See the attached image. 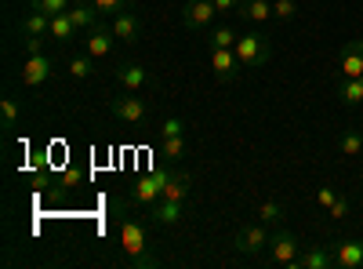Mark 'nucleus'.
<instances>
[{"label": "nucleus", "mask_w": 363, "mask_h": 269, "mask_svg": "<svg viewBox=\"0 0 363 269\" xmlns=\"http://www.w3.org/2000/svg\"><path fill=\"white\" fill-rule=\"evenodd\" d=\"M233 51H236V58H240V66L244 70H262L269 58H272V44H269V37L265 33H244V37H236V44H233Z\"/></svg>", "instance_id": "f257e3e1"}, {"label": "nucleus", "mask_w": 363, "mask_h": 269, "mask_svg": "<svg viewBox=\"0 0 363 269\" xmlns=\"http://www.w3.org/2000/svg\"><path fill=\"white\" fill-rule=\"evenodd\" d=\"M167 175H171V168H160V171H149V175L135 178V186L128 190V200H131V204H138V207H153V204L164 197Z\"/></svg>", "instance_id": "f03ea898"}, {"label": "nucleus", "mask_w": 363, "mask_h": 269, "mask_svg": "<svg viewBox=\"0 0 363 269\" xmlns=\"http://www.w3.org/2000/svg\"><path fill=\"white\" fill-rule=\"evenodd\" d=\"M269 229H265V222H247V226H240L236 229V236H233V248L240 251V255H265V248H269Z\"/></svg>", "instance_id": "7ed1b4c3"}, {"label": "nucleus", "mask_w": 363, "mask_h": 269, "mask_svg": "<svg viewBox=\"0 0 363 269\" xmlns=\"http://www.w3.org/2000/svg\"><path fill=\"white\" fill-rule=\"evenodd\" d=\"M298 248H301V244H298V236H294L291 229H284V226H280L277 233H272V236H269V248H265V258H269V262H277V265H284V269H287V265L294 262V255H298Z\"/></svg>", "instance_id": "20e7f679"}, {"label": "nucleus", "mask_w": 363, "mask_h": 269, "mask_svg": "<svg viewBox=\"0 0 363 269\" xmlns=\"http://www.w3.org/2000/svg\"><path fill=\"white\" fill-rule=\"evenodd\" d=\"M218 18V8H215V0H186L182 4V26L186 29H211V22Z\"/></svg>", "instance_id": "39448f33"}, {"label": "nucleus", "mask_w": 363, "mask_h": 269, "mask_svg": "<svg viewBox=\"0 0 363 269\" xmlns=\"http://www.w3.org/2000/svg\"><path fill=\"white\" fill-rule=\"evenodd\" d=\"M109 113L116 116V121H124V124H142L149 116V106L138 99V92H124V95H116L109 102Z\"/></svg>", "instance_id": "423d86ee"}, {"label": "nucleus", "mask_w": 363, "mask_h": 269, "mask_svg": "<svg viewBox=\"0 0 363 269\" xmlns=\"http://www.w3.org/2000/svg\"><path fill=\"white\" fill-rule=\"evenodd\" d=\"M51 73H55V62H51V55H44V51L29 55L26 62H22V84H26V87H40V84H48Z\"/></svg>", "instance_id": "0eeeda50"}, {"label": "nucleus", "mask_w": 363, "mask_h": 269, "mask_svg": "<svg viewBox=\"0 0 363 269\" xmlns=\"http://www.w3.org/2000/svg\"><path fill=\"white\" fill-rule=\"evenodd\" d=\"M211 70H215L218 84H233L244 66H240V58H236L233 48H211Z\"/></svg>", "instance_id": "6e6552de"}, {"label": "nucleus", "mask_w": 363, "mask_h": 269, "mask_svg": "<svg viewBox=\"0 0 363 269\" xmlns=\"http://www.w3.org/2000/svg\"><path fill=\"white\" fill-rule=\"evenodd\" d=\"M120 244H124L128 258H138V255H145V251H149L145 229H142V222H135L131 215H124V219H120Z\"/></svg>", "instance_id": "1a4fd4ad"}, {"label": "nucleus", "mask_w": 363, "mask_h": 269, "mask_svg": "<svg viewBox=\"0 0 363 269\" xmlns=\"http://www.w3.org/2000/svg\"><path fill=\"white\" fill-rule=\"evenodd\" d=\"M113 40H116V33H113V26H102V22H95L87 29V40H84V51L91 55V58H109V51H113Z\"/></svg>", "instance_id": "9d476101"}, {"label": "nucleus", "mask_w": 363, "mask_h": 269, "mask_svg": "<svg viewBox=\"0 0 363 269\" xmlns=\"http://www.w3.org/2000/svg\"><path fill=\"white\" fill-rule=\"evenodd\" d=\"M113 77H116V84L124 87V92H142V87L153 84V73H149L145 66H138V62H124V66H116V70H113Z\"/></svg>", "instance_id": "9b49d317"}, {"label": "nucleus", "mask_w": 363, "mask_h": 269, "mask_svg": "<svg viewBox=\"0 0 363 269\" xmlns=\"http://www.w3.org/2000/svg\"><path fill=\"white\" fill-rule=\"evenodd\" d=\"M327 248L338 269H363V241H330Z\"/></svg>", "instance_id": "f8f14e48"}, {"label": "nucleus", "mask_w": 363, "mask_h": 269, "mask_svg": "<svg viewBox=\"0 0 363 269\" xmlns=\"http://www.w3.org/2000/svg\"><path fill=\"white\" fill-rule=\"evenodd\" d=\"M113 33H116V40H124V44H138V37H142V18H138V11H135V8L116 11V15H113Z\"/></svg>", "instance_id": "ddd939ff"}, {"label": "nucleus", "mask_w": 363, "mask_h": 269, "mask_svg": "<svg viewBox=\"0 0 363 269\" xmlns=\"http://www.w3.org/2000/svg\"><path fill=\"white\" fill-rule=\"evenodd\" d=\"M182 219H186V204H182V200L160 197L153 207H149V222H157V226H178Z\"/></svg>", "instance_id": "4468645a"}, {"label": "nucleus", "mask_w": 363, "mask_h": 269, "mask_svg": "<svg viewBox=\"0 0 363 269\" xmlns=\"http://www.w3.org/2000/svg\"><path fill=\"white\" fill-rule=\"evenodd\" d=\"M287 269H335V255H330V248H309L298 251Z\"/></svg>", "instance_id": "2eb2a0df"}, {"label": "nucleus", "mask_w": 363, "mask_h": 269, "mask_svg": "<svg viewBox=\"0 0 363 269\" xmlns=\"http://www.w3.org/2000/svg\"><path fill=\"white\" fill-rule=\"evenodd\" d=\"M189 193H193V175H189V171H171V175H167V186H164V197L186 204Z\"/></svg>", "instance_id": "dca6fc26"}, {"label": "nucleus", "mask_w": 363, "mask_h": 269, "mask_svg": "<svg viewBox=\"0 0 363 269\" xmlns=\"http://www.w3.org/2000/svg\"><path fill=\"white\" fill-rule=\"evenodd\" d=\"M77 33H80V29L73 26L69 11H62V15H51V29H48V37H51L55 44H69Z\"/></svg>", "instance_id": "f3484780"}, {"label": "nucleus", "mask_w": 363, "mask_h": 269, "mask_svg": "<svg viewBox=\"0 0 363 269\" xmlns=\"http://www.w3.org/2000/svg\"><path fill=\"white\" fill-rule=\"evenodd\" d=\"M236 15H240V18H247L251 26H262V22L272 18V0H244Z\"/></svg>", "instance_id": "a211bd4d"}, {"label": "nucleus", "mask_w": 363, "mask_h": 269, "mask_svg": "<svg viewBox=\"0 0 363 269\" xmlns=\"http://www.w3.org/2000/svg\"><path fill=\"white\" fill-rule=\"evenodd\" d=\"M342 77H363V40H349L342 51Z\"/></svg>", "instance_id": "6ab92c4d"}, {"label": "nucleus", "mask_w": 363, "mask_h": 269, "mask_svg": "<svg viewBox=\"0 0 363 269\" xmlns=\"http://www.w3.org/2000/svg\"><path fill=\"white\" fill-rule=\"evenodd\" d=\"M157 157L167 160V164H178L182 157H186V135H167L157 142Z\"/></svg>", "instance_id": "aec40b11"}, {"label": "nucleus", "mask_w": 363, "mask_h": 269, "mask_svg": "<svg viewBox=\"0 0 363 269\" xmlns=\"http://www.w3.org/2000/svg\"><path fill=\"white\" fill-rule=\"evenodd\" d=\"M338 99L345 106H359L363 102V77H342L338 80Z\"/></svg>", "instance_id": "412c9836"}, {"label": "nucleus", "mask_w": 363, "mask_h": 269, "mask_svg": "<svg viewBox=\"0 0 363 269\" xmlns=\"http://www.w3.org/2000/svg\"><path fill=\"white\" fill-rule=\"evenodd\" d=\"M255 215H258V222H265V226H284V219H287V207H284L280 200H262Z\"/></svg>", "instance_id": "4be33fe9"}, {"label": "nucleus", "mask_w": 363, "mask_h": 269, "mask_svg": "<svg viewBox=\"0 0 363 269\" xmlns=\"http://www.w3.org/2000/svg\"><path fill=\"white\" fill-rule=\"evenodd\" d=\"M48 29H51V15H44V11H29L22 18V33L26 37H48Z\"/></svg>", "instance_id": "5701e85b"}, {"label": "nucleus", "mask_w": 363, "mask_h": 269, "mask_svg": "<svg viewBox=\"0 0 363 269\" xmlns=\"http://www.w3.org/2000/svg\"><path fill=\"white\" fill-rule=\"evenodd\" d=\"M69 18H73L77 29H91V26L99 22V8L95 4H73L69 8Z\"/></svg>", "instance_id": "b1692460"}, {"label": "nucleus", "mask_w": 363, "mask_h": 269, "mask_svg": "<svg viewBox=\"0 0 363 269\" xmlns=\"http://www.w3.org/2000/svg\"><path fill=\"white\" fill-rule=\"evenodd\" d=\"M66 73L73 80H87V77H95V62H91V55H73L66 62Z\"/></svg>", "instance_id": "393cba45"}, {"label": "nucleus", "mask_w": 363, "mask_h": 269, "mask_svg": "<svg viewBox=\"0 0 363 269\" xmlns=\"http://www.w3.org/2000/svg\"><path fill=\"white\" fill-rule=\"evenodd\" d=\"M207 44H211V48H233V44H236V29H229V26H211V29H207Z\"/></svg>", "instance_id": "a878e982"}, {"label": "nucleus", "mask_w": 363, "mask_h": 269, "mask_svg": "<svg viewBox=\"0 0 363 269\" xmlns=\"http://www.w3.org/2000/svg\"><path fill=\"white\" fill-rule=\"evenodd\" d=\"M338 149H342L345 157H363V135L359 131H342Z\"/></svg>", "instance_id": "bb28decb"}, {"label": "nucleus", "mask_w": 363, "mask_h": 269, "mask_svg": "<svg viewBox=\"0 0 363 269\" xmlns=\"http://www.w3.org/2000/svg\"><path fill=\"white\" fill-rule=\"evenodd\" d=\"M272 18L294 22L298 18V0H272Z\"/></svg>", "instance_id": "cd10ccee"}, {"label": "nucleus", "mask_w": 363, "mask_h": 269, "mask_svg": "<svg viewBox=\"0 0 363 269\" xmlns=\"http://www.w3.org/2000/svg\"><path fill=\"white\" fill-rule=\"evenodd\" d=\"M73 8V0H33V11H44V15H62Z\"/></svg>", "instance_id": "c85d7f7f"}, {"label": "nucleus", "mask_w": 363, "mask_h": 269, "mask_svg": "<svg viewBox=\"0 0 363 269\" xmlns=\"http://www.w3.org/2000/svg\"><path fill=\"white\" fill-rule=\"evenodd\" d=\"M167 135H186V116H167L160 124V138H167Z\"/></svg>", "instance_id": "c756f323"}, {"label": "nucleus", "mask_w": 363, "mask_h": 269, "mask_svg": "<svg viewBox=\"0 0 363 269\" xmlns=\"http://www.w3.org/2000/svg\"><path fill=\"white\" fill-rule=\"evenodd\" d=\"M0 116H4V128H15V124H18V106H15V99H0Z\"/></svg>", "instance_id": "7c9ffc66"}, {"label": "nucleus", "mask_w": 363, "mask_h": 269, "mask_svg": "<svg viewBox=\"0 0 363 269\" xmlns=\"http://www.w3.org/2000/svg\"><path fill=\"white\" fill-rule=\"evenodd\" d=\"M91 4L99 8V15H116V11H124V8H131L128 0H91Z\"/></svg>", "instance_id": "2f4dec72"}, {"label": "nucleus", "mask_w": 363, "mask_h": 269, "mask_svg": "<svg viewBox=\"0 0 363 269\" xmlns=\"http://www.w3.org/2000/svg\"><path fill=\"white\" fill-rule=\"evenodd\" d=\"M338 197H342V193H338L335 186H320V190H316V204L323 207V212H327V207H330V204H335Z\"/></svg>", "instance_id": "473e14b6"}, {"label": "nucleus", "mask_w": 363, "mask_h": 269, "mask_svg": "<svg viewBox=\"0 0 363 269\" xmlns=\"http://www.w3.org/2000/svg\"><path fill=\"white\" fill-rule=\"evenodd\" d=\"M327 215H330V219H338V222H342V219L349 215V197L342 193V197H338L335 204H330V207H327Z\"/></svg>", "instance_id": "72a5a7b5"}, {"label": "nucleus", "mask_w": 363, "mask_h": 269, "mask_svg": "<svg viewBox=\"0 0 363 269\" xmlns=\"http://www.w3.org/2000/svg\"><path fill=\"white\" fill-rule=\"evenodd\" d=\"M128 262H131L135 269H153V265H160V258H157V255H149V251L138 255V258H128Z\"/></svg>", "instance_id": "f704fd0d"}, {"label": "nucleus", "mask_w": 363, "mask_h": 269, "mask_svg": "<svg viewBox=\"0 0 363 269\" xmlns=\"http://www.w3.org/2000/svg\"><path fill=\"white\" fill-rule=\"evenodd\" d=\"M240 4H244V0H215V8H218V15H229V11H240Z\"/></svg>", "instance_id": "c9c22d12"}, {"label": "nucleus", "mask_w": 363, "mask_h": 269, "mask_svg": "<svg viewBox=\"0 0 363 269\" xmlns=\"http://www.w3.org/2000/svg\"><path fill=\"white\" fill-rule=\"evenodd\" d=\"M44 40H48V37H26V51H29V55L44 51Z\"/></svg>", "instance_id": "e433bc0d"}]
</instances>
